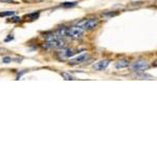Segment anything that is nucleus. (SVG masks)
Here are the masks:
<instances>
[{
	"instance_id": "f257e3e1",
	"label": "nucleus",
	"mask_w": 157,
	"mask_h": 157,
	"mask_svg": "<svg viewBox=\"0 0 157 157\" xmlns=\"http://www.w3.org/2000/svg\"><path fill=\"white\" fill-rule=\"evenodd\" d=\"M98 25V20L95 19V18H90V19H87V20H84L82 21L78 26H81L83 29H87V30H90V29H94Z\"/></svg>"
},
{
	"instance_id": "f03ea898",
	"label": "nucleus",
	"mask_w": 157,
	"mask_h": 157,
	"mask_svg": "<svg viewBox=\"0 0 157 157\" xmlns=\"http://www.w3.org/2000/svg\"><path fill=\"white\" fill-rule=\"evenodd\" d=\"M65 45V42L63 41L61 38H56V39L49 40L43 45V47L45 48H62Z\"/></svg>"
},
{
	"instance_id": "7ed1b4c3",
	"label": "nucleus",
	"mask_w": 157,
	"mask_h": 157,
	"mask_svg": "<svg viewBox=\"0 0 157 157\" xmlns=\"http://www.w3.org/2000/svg\"><path fill=\"white\" fill-rule=\"evenodd\" d=\"M149 68V63L145 60H138L136 62H134L131 66V69L133 71L139 72V71H145Z\"/></svg>"
},
{
	"instance_id": "20e7f679",
	"label": "nucleus",
	"mask_w": 157,
	"mask_h": 157,
	"mask_svg": "<svg viewBox=\"0 0 157 157\" xmlns=\"http://www.w3.org/2000/svg\"><path fill=\"white\" fill-rule=\"evenodd\" d=\"M83 33H84V29L81 26L77 25V26H72V27H70V29H67L66 36L72 38V39H78V38H80L82 36Z\"/></svg>"
},
{
	"instance_id": "39448f33",
	"label": "nucleus",
	"mask_w": 157,
	"mask_h": 157,
	"mask_svg": "<svg viewBox=\"0 0 157 157\" xmlns=\"http://www.w3.org/2000/svg\"><path fill=\"white\" fill-rule=\"evenodd\" d=\"M88 59V54L87 52H84V54H81L78 55V57L73 58L69 61V64L70 65H77V64H82V63H84L86 60Z\"/></svg>"
},
{
	"instance_id": "423d86ee",
	"label": "nucleus",
	"mask_w": 157,
	"mask_h": 157,
	"mask_svg": "<svg viewBox=\"0 0 157 157\" xmlns=\"http://www.w3.org/2000/svg\"><path fill=\"white\" fill-rule=\"evenodd\" d=\"M109 63H110V61L105 59V60H101L97 62L95 64H93V69L95 70H104L107 68V66L109 65Z\"/></svg>"
},
{
	"instance_id": "0eeeda50",
	"label": "nucleus",
	"mask_w": 157,
	"mask_h": 157,
	"mask_svg": "<svg viewBox=\"0 0 157 157\" xmlns=\"http://www.w3.org/2000/svg\"><path fill=\"white\" fill-rule=\"evenodd\" d=\"M73 50L70 48H66V49H62L60 52V57L63 58V59H69L70 57L73 56Z\"/></svg>"
},
{
	"instance_id": "6e6552de",
	"label": "nucleus",
	"mask_w": 157,
	"mask_h": 157,
	"mask_svg": "<svg viewBox=\"0 0 157 157\" xmlns=\"http://www.w3.org/2000/svg\"><path fill=\"white\" fill-rule=\"evenodd\" d=\"M115 68L116 69H123V68H126L129 66V61L126 60V59H123V60H120L115 63Z\"/></svg>"
},
{
	"instance_id": "1a4fd4ad",
	"label": "nucleus",
	"mask_w": 157,
	"mask_h": 157,
	"mask_svg": "<svg viewBox=\"0 0 157 157\" xmlns=\"http://www.w3.org/2000/svg\"><path fill=\"white\" fill-rule=\"evenodd\" d=\"M12 15H14V12H1L0 13V17L12 16Z\"/></svg>"
},
{
	"instance_id": "9d476101",
	"label": "nucleus",
	"mask_w": 157,
	"mask_h": 157,
	"mask_svg": "<svg viewBox=\"0 0 157 157\" xmlns=\"http://www.w3.org/2000/svg\"><path fill=\"white\" fill-rule=\"evenodd\" d=\"M62 75L64 77L65 80H73V78H75L72 77V75H68V73H65V72H64V73H62Z\"/></svg>"
},
{
	"instance_id": "9b49d317",
	"label": "nucleus",
	"mask_w": 157,
	"mask_h": 157,
	"mask_svg": "<svg viewBox=\"0 0 157 157\" xmlns=\"http://www.w3.org/2000/svg\"><path fill=\"white\" fill-rule=\"evenodd\" d=\"M77 4V2H69V3H63L62 6H65V7H68V6H73Z\"/></svg>"
},
{
	"instance_id": "f8f14e48",
	"label": "nucleus",
	"mask_w": 157,
	"mask_h": 157,
	"mask_svg": "<svg viewBox=\"0 0 157 157\" xmlns=\"http://www.w3.org/2000/svg\"><path fill=\"white\" fill-rule=\"evenodd\" d=\"M12 61V59L11 58H9V57H6V58H3V59H2V62L3 63H10Z\"/></svg>"
},
{
	"instance_id": "ddd939ff",
	"label": "nucleus",
	"mask_w": 157,
	"mask_h": 157,
	"mask_svg": "<svg viewBox=\"0 0 157 157\" xmlns=\"http://www.w3.org/2000/svg\"><path fill=\"white\" fill-rule=\"evenodd\" d=\"M19 20H20V18H19V17H13L11 21H12V22H18Z\"/></svg>"
}]
</instances>
